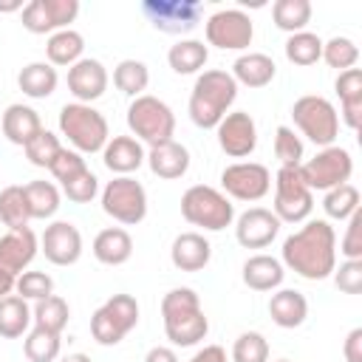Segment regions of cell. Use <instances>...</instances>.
<instances>
[{
  "mask_svg": "<svg viewBox=\"0 0 362 362\" xmlns=\"http://www.w3.org/2000/svg\"><path fill=\"white\" fill-rule=\"evenodd\" d=\"M334 283L342 294H359L362 291V260H342L339 269H334Z\"/></svg>",
  "mask_w": 362,
  "mask_h": 362,
  "instance_id": "f907efd6",
  "label": "cell"
},
{
  "mask_svg": "<svg viewBox=\"0 0 362 362\" xmlns=\"http://www.w3.org/2000/svg\"><path fill=\"white\" fill-rule=\"evenodd\" d=\"M14 283H17V277L8 274L6 269H0V300L8 297V294H14Z\"/></svg>",
  "mask_w": 362,
  "mask_h": 362,
  "instance_id": "11a10c76",
  "label": "cell"
},
{
  "mask_svg": "<svg viewBox=\"0 0 362 362\" xmlns=\"http://www.w3.org/2000/svg\"><path fill=\"white\" fill-rule=\"evenodd\" d=\"M283 269H291L303 280H325L337 269V232L325 218L305 221L283 240Z\"/></svg>",
  "mask_w": 362,
  "mask_h": 362,
  "instance_id": "6da1fadb",
  "label": "cell"
},
{
  "mask_svg": "<svg viewBox=\"0 0 362 362\" xmlns=\"http://www.w3.org/2000/svg\"><path fill=\"white\" fill-rule=\"evenodd\" d=\"M189 362H226V351L221 345H204L192 354Z\"/></svg>",
  "mask_w": 362,
  "mask_h": 362,
  "instance_id": "f5cc1de1",
  "label": "cell"
},
{
  "mask_svg": "<svg viewBox=\"0 0 362 362\" xmlns=\"http://www.w3.org/2000/svg\"><path fill=\"white\" fill-rule=\"evenodd\" d=\"M107 82H110L107 68L99 59L82 57L79 62H74L68 68V90H71L74 102H82V105L96 102L99 96H105Z\"/></svg>",
  "mask_w": 362,
  "mask_h": 362,
  "instance_id": "d6986e66",
  "label": "cell"
},
{
  "mask_svg": "<svg viewBox=\"0 0 362 362\" xmlns=\"http://www.w3.org/2000/svg\"><path fill=\"white\" fill-rule=\"evenodd\" d=\"M14 291H17L23 300L37 303V300H45V297L54 294V280H51V274H45V272H23V274H17Z\"/></svg>",
  "mask_w": 362,
  "mask_h": 362,
  "instance_id": "bcb514c9",
  "label": "cell"
},
{
  "mask_svg": "<svg viewBox=\"0 0 362 362\" xmlns=\"http://www.w3.org/2000/svg\"><path fill=\"white\" fill-rule=\"evenodd\" d=\"M133 255V238L122 226H107L93 238V257L102 266H122Z\"/></svg>",
  "mask_w": 362,
  "mask_h": 362,
  "instance_id": "f1b7e54d",
  "label": "cell"
},
{
  "mask_svg": "<svg viewBox=\"0 0 362 362\" xmlns=\"http://www.w3.org/2000/svg\"><path fill=\"white\" fill-rule=\"evenodd\" d=\"M181 215L189 226H201L206 232H221L235 223V204L209 184H192L181 195Z\"/></svg>",
  "mask_w": 362,
  "mask_h": 362,
  "instance_id": "8992f818",
  "label": "cell"
},
{
  "mask_svg": "<svg viewBox=\"0 0 362 362\" xmlns=\"http://www.w3.org/2000/svg\"><path fill=\"white\" fill-rule=\"evenodd\" d=\"M68 317H71V308L59 294L37 300L34 308H31V325L34 328H45L51 334H62L65 325H68Z\"/></svg>",
  "mask_w": 362,
  "mask_h": 362,
  "instance_id": "e575fe53",
  "label": "cell"
},
{
  "mask_svg": "<svg viewBox=\"0 0 362 362\" xmlns=\"http://www.w3.org/2000/svg\"><path fill=\"white\" fill-rule=\"evenodd\" d=\"M25 158L34 164V167H42V170H48L51 164H54V158L59 156V150H62V141H59V136L57 133H51V130H40L25 147Z\"/></svg>",
  "mask_w": 362,
  "mask_h": 362,
  "instance_id": "7bdbcfd3",
  "label": "cell"
},
{
  "mask_svg": "<svg viewBox=\"0 0 362 362\" xmlns=\"http://www.w3.org/2000/svg\"><path fill=\"white\" fill-rule=\"evenodd\" d=\"M274 362H288V359H274Z\"/></svg>",
  "mask_w": 362,
  "mask_h": 362,
  "instance_id": "680465c9",
  "label": "cell"
},
{
  "mask_svg": "<svg viewBox=\"0 0 362 362\" xmlns=\"http://www.w3.org/2000/svg\"><path fill=\"white\" fill-rule=\"evenodd\" d=\"M127 127L136 141L156 147L175 136V113L164 99L141 93L127 105Z\"/></svg>",
  "mask_w": 362,
  "mask_h": 362,
  "instance_id": "5b68a950",
  "label": "cell"
},
{
  "mask_svg": "<svg viewBox=\"0 0 362 362\" xmlns=\"http://www.w3.org/2000/svg\"><path fill=\"white\" fill-rule=\"evenodd\" d=\"M280 221L266 206H249L235 218V238L243 249H266L280 235Z\"/></svg>",
  "mask_w": 362,
  "mask_h": 362,
  "instance_id": "ac0fdd59",
  "label": "cell"
},
{
  "mask_svg": "<svg viewBox=\"0 0 362 362\" xmlns=\"http://www.w3.org/2000/svg\"><path fill=\"white\" fill-rule=\"evenodd\" d=\"M40 252L54 266H74L82 257V232L71 221H54L40 238Z\"/></svg>",
  "mask_w": 362,
  "mask_h": 362,
  "instance_id": "e0dca14e",
  "label": "cell"
},
{
  "mask_svg": "<svg viewBox=\"0 0 362 362\" xmlns=\"http://www.w3.org/2000/svg\"><path fill=\"white\" fill-rule=\"evenodd\" d=\"M303 153H305L303 139L291 127L280 124L274 130V156H277L280 167H300L303 164Z\"/></svg>",
  "mask_w": 362,
  "mask_h": 362,
  "instance_id": "ee69618b",
  "label": "cell"
},
{
  "mask_svg": "<svg viewBox=\"0 0 362 362\" xmlns=\"http://www.w3.org/2000/svg\"><path fill=\"white\" fill-rule=\"evenodd\" d=\"M144 161H147V167H150L153 175H158L164 181H175L181 175H187V170H189V150L181 141L170 139L164 144L150 147Z\"/></svg>",
  "mask_w": 362,
  "mask_h": 362,
  "instance_id": "603a6c76",
  "label": "cell"
},
{
  "mask_svg": "<svg viewBox=\"0 0 362 362\" xmlns=\"http://www.w3.org/2000/svg\"><path fill=\"white\" fill-rule=\"evenodd\" d=\"M136 325H139V303L133 294L107 297L90 317V334L105 348L119 345Z\"/></svg>",
  "mask_w": 362,
  "mask_h": 362,
  "instance_id": "9c48e42d",
  "label": "cell"
},
{
  "mask_svg": "<svg viewBox=\"0 0 362 362\" xmlns=\"http://www.w3.org/2000/svg\"><path fill=\"white\" fill-rule=\"evenodd\" d=\"M102 212L122 226H136L147 218V189L133 175H113L102 192Z\"/></svg>",
  "mask_w": 362,
  "mask_h": 362,
  "instance_id": "ba28073f",
  "label": "cell"
},
{
  "mask_svg": "<svg viewBox=\"0 0 362 362\" xmlns=\"http://www.w3.org/2000/svg\"><path fill=\"white\" fill-rule=\"evenodd\" d=\"M25 3L23 0H0V14H11V11H23Z\"/></svg>",
  "mask_w": 362,
  "mask_h": 362,
  "instance_id": "9f6ffc18",
  "label": "cell"
},
{
  "mask_svg": "<svg viewBox=\"0 0 362 362\" xmlns=\"http://www.w3.org/2000/svg\"><path fill=\"white\" fill-rule=\"evenodd\" d=\"M215 136H218V147L229 156V158H246L255 153L257 147V124L255 119L246 113V110H232L226 113L218 127H215Z\"/></svg>",
  "mask_w": 362,
  "mask_h": 362,
  "instance_id": "2e32d148",
  "label": "cell"
},
{
  "mask_svg": "<svg viewBox=\"0 0 362 362\" xmlns=\"http://www.w3.org/2000/svg\"><path fill=\"white\" fill-rule=\"evenodd\" d=\"M147 153L144 144L136 141L133 136H110L105 150H102V161L113 175H130L144 164Z\"/></svg>",
  "mask_w": 362,
  "mask_h": 362,
  "instance_id": "7402d4cb",
  "label": "cell"
},
{
  "mask_svg": "<svg viewBox=\"0 0 362 362\" xmlns=\"http://www.w3.org/2000/svg\"><path fill=\"white\" fill-rule=\"evenodd\" d=\"M144 362H178V354L170 345H153L144 354Z\"/></svg>",
  "mask_w": 362,
  "mask_h": 362,
  "instance_id": "db71d44e",
  "label": "cell"
},
{
  "mask_svg": "<svg viewBox=\"0 0 362 362\" xmlns=\"http://www.w3.org/2000/svg\"><path fill=\"white\" fill-rule=\"evenodd\" d=\"M272 189V173L260 161H235L221 170V192L232 201H260Z\"/></svg>",
  "mask_w": 362,
  "mask_h": 362,
  "instance_id": "5bb4252c",
  "label": "cell"
},
{
  "mask_svg": "<svg viewBox=\"0 0 362 362\" xmlns=\"http://www.w3.org/2000/svg\"><path fill=\"white\" fill-rule=\"evenodd\" d=\"M0 130L3 136L17 144V147H25L40 130H42V122H40V113L31 107V105H23V102H14L3 110L0 116Z\"/></svg>",
  "mask_w": 362,
  "mask_h": 362,
  "instance_id": "cb8c5ba5",
  "label": "cell"
},
{
  "mask_svg": "<svg viewBox=\"0 0 362 362\" xmlns=\"http://www.w3.org/2000/svg\"><path fill=\"white\" fill-rule=\"evenodd\" d=\"M283 51H286V59L291 65L308 68V65L320 62V57H322V40L314 31H297V34H288Z\"/></svg>",
  "mask_w": 362,
  "mask_h": 362,
  "instance_id": "74e56055",
  "label": "cell"
},
{
  "mask_svg": "<svg viewBox=\"0 0 362 362\" xmlns=\"http://www.w3.org/2000/svg\"><path fill=\"white\" fill-rule=\"evenodd\" d=\"M342 356L345 362H362V328H351L345 342H342Z\"/></svg>",
  "mask_w": 362,
  "mask_h": 362,
  "instance_id": "816d5d0a",
  "label": "cell"
},
{
  "mask_svg": "<svg viewBox=\"0 0 362 362\" xmlns=\"http://www.w3.org/2000/svg\"><path fill=\"white\" fill-rule=\"evenodd\" d=\"M232 79L238 82V85H246V88H266L272 79H274V74H277V65H274V59L269 57V54H263V51H246V54H240L235 62H232Z\"/></svg>",
  "mask_w": 362,
  "mask_h": 362,
  "instance_id": "83f0119b",
  "label": "cell"
},
{
  "mask_svg": "<svg viewBox=\"0 0 362 362\" xmlns=\"http://www.w3.org/2000/svg\"><path fill=\"white\" fill-rule=\"evenodd\" d=\"M359 201H362L359 189L348 181V184H339L322 195V209L331 221H348L354 212H359Z\"/></svg>",
  "mask_w": 362,
  "mask_h": 362,
  "instance_id": "ab89813d",
  "label": "cell"
},
{
  "mask_svg": "<svg viewBox=\"0 0 362 362\" xmlns=\"http://www.w3.org/2000/svg\"><path fill=\"white\" fill-rule=\"evenodd\" d=\"M291 119L294 127L317 147H331L337 144L339 136V116L331 99L317 96V93H305L291 105Z\"/></svg>",
  "mask_w": 362,
  "mask_h": 362,
  "instance_id": "52a82bcc",
  "label": "cell"
},
{
  "mask_svg": "<svg viewBox=\"0 0 362 362\" xmlns=\"http://www.w3.org/2000/svg\"><path fill=\"white\" fill-rule=\"evenodd\" d=\"M240 277H243V286L252 288V291H277L283 286L286 269L277 257L260 252V255L246 257V263L240 269Z\"/></svg>",
  "mask_w": 362,
  "mask_h": 362,
  "instance_id": "d4e9b609",
  "label": "cell"
},
{
  "mask_svg": "<svg viewBox=\"0 0 362 362\" xmlns=\"http://www.w3.org/2000/svg\"><path fill=\"white\" fill-rule=\"evenodd\" d=\"M206 45L221 51H246L255 40V23L243 8H218L204 23Z\"/></svg>",
  "mask_w": 362,
  "mask_h": 362,
  "instance_id": "4fadbf2b",
  "label": "cell"
},
{
  "mask_svg": "<svg viewBox=\"0 0 362 362\" xmlns=\"http://www.w3.org/2000/svg\"><path fill=\"white\" fill-rule=\"evenodd\" d=\"M320 59H325L328 68H337L342 74V71H348L359 62V48L351 37H331V40L322 42V57Z\"/></svg>",
  "mask_w": 362,
  "mask_h": 362,
  "instance_id": "b9f144b4",
  "label": "cell"
},
{
  "mask_svg": "<svg viewBox=\"0 0 362 362\" xmlns=\"http://www.w3.org/2000/svg\"><path fill=\"white\" fill-rule=\"evenodd\" d=\"M141 14L156 31L184 37L198 28L204 6L198 0H141Z\"/></svg>",
  "mask_w": 362,
  "mask_h": 362,
  "instance_id": "7c38bea8",
  "label": "cell"
},
{
  "mask_svg": "<svg viewBox=\"0 0 362 362\" xmlns=\"http://www.w3.org/2000/svg\"><path fill=\"white\" fill-rule=\"evenodd\" d=\"M269 317L277 328H300L308 317V300L297 288H277L269 297Z\"/></svg>",
  "mask_w": 362,
  "mask_h": 362,
  "instance_id": "4316f807",
  "label": "cell"
},
{
  "mask_svg": "<svg viewBox=\"0 0 362 362\" xmlns=\"http://www.w3.org/2000/svg\"><path fill=\"white\" fill-rule=\"evenodd\" d=\"M82 170H88V164H85L82 153L68 150V147H62V150H59V156L54 158V164L48 167V173H51V175H54L59 184L71 181V178H74V175H79Z\"/></svg>",
  "mask_w": 362,
  "mask_h": 362,
  "instance_id": "c3c4849f",
  "label": "cell"
},
{
  "mask_svg": "<svg viewBox=\"0 0 362 362\" xmlns=\"http://www.w3.org/2000/svg\"><path fill=\"white\" fill-rule=\"evenodd\" d=\"M31 328V305L20 294H8L0 300V337L17 339Z\"/></svg>",
  "mask_w": 362,
  "mask_h": 362,
  "instance_id": "d6a6232c",
  "label": "cell"
},
{
  "mask_svg": "<svg viewBox=\"0 0 362 362\" xmlns=\"http://www.w3.org/2000/svg\"><path fill=\"white\" fill-rule=\"evenodd\" d=\"M23 189H25V201H28V209H31V221H45V218L57 215L59 201H62V192H59L57 184H51V181H28Z\"/></svg>",
  "mask_w": 362,
  "mask_h": 362,
  "instance_id": "836d02e7",
  "label": "cell"
},
{
  "mask_svg": "<svg viewBox=\"0 0 362 362\" xmlns=\"http://www.w3.org/2000/svg\"><path fill=\"white\" fill-rule=\"evenodd\" d=\"M351 173H354V158L345 147L339 144H331V147H320L314 153V158L303 161L300 164V175L305 181V187L314 192H328L339 184H348L351 181Z\"/></svg>",
  "mask_w": 362,
  "mask_h": 362,
  "instance_id": "8fae6325",
  "label": "cell"
},
{
  "mask_svg": "<svg viewBox=\"0 0 362 362\" xmlns=\"http://www.w3.org/2000/svg\"><path fill=\"white\" fill-rule=\"evenodd\" d=\"M59 348H62L59 334H51L45 328H31L23 339V354L28 362H54L59 359Z\"/></svg>",
  "mask_w": 362,
  "mask_h": 362,
  "instance_id": "60d3db41",
  "label": "cell"
},
{
  "mask_svg": "<svg viewBox=\"0 0 362 362\" xmlns=\"http://www.w3.org/2000/svg\"><path fill=\"white\" fill-rule=\"evenodd\" d=\"M40 252V238L34 235L31 226L25 229H8L3 238H0V269H6L8 274H23L31 260L37 257Z\"/></svg>",
  "mask_w": 362,
  "mask_h": 362,
  "instance_id": "ffe728a7",
  "label": "cell"
},
{
  "mask_svg": "<svg viewBox=\"0 0 362 362\" xmlns=\"http://www.w3.org/2000/svg\"><path fill=\"white\" fill-rule=\"evenodd\" d=\"M59 133L68 139L71 150L76 153H102L107 139H110V127L107 119L93 107V105H82V102H68L59 110Z\"/></svg>",
  "mask_w": 362,
  "mask_h": 362,
  "instance_id": "277c9868",
  "label": "cell"
},
{
  "mask_svg": "<svg viewBox=\"0 0 362 362\" xmlns=\"http://www.w3.org/2000/svg\"><path fill=\"white\" fill-rule=\"evenodd\" d=\"M79 14V0H28L20 11L23 28L28 34H57L62 28H71V23Z\"/></svg>",
  "mask_w": 362,
  "mask_h": 362,
  "instance_id": "9a60e30c",
  "label": "cell"
},
{
  "mask_svg": "<svg viewBox=\"0 0 362 362\" xmlns=\"http://www.w3.org/2000/svg\"><path fill=\"white\" fill-rule=\"evenodd\" d=\"M337 88V96H339V119L351 127V130H359L362 124V71L359 68H348L337 76L334 82Z\"/></svg>",
  "mask_w": 362,
  "mask_h": 362,
  "instance_id": "484cf974",
  "label": "cell"
},
{
  "mask_svg": "<svg viewBox=\"0 0 362 362\" xmlns=\"http://www.w3.org/2000/svg\"><path fill=\"white\" fill-rule=\"evenodd\" d=\"M232 362H269V342L260 331H243L232 342Z\"/></svg>",
  "mask_w": 362,
  "mask_h": 362,
  "instance_id": "f6af8a7d",
  "label": "cell"
},
{
  "mask_svg": "<svg viewBox=\"0 0 362 362\" xmlns=\"http://www.w3.org/2000/svg\"><path fill=\"white\" fill-rule=\"evenodd\" d=\"M170 260L178 272H201L212 260V243L201 232H181L170 246Z\"/></svg>",
  "mask_w": 362,
  "mask_h": 362,
  "instance_id": "44dd1931",
  "label": "cell"
},
{
  "mask_svg": "<svg viewBox=\"0 0 362 362\" xmlns=\"http://www.w3.org/2000/svg\"><path fill=\"white\" fill-rule=\"evenodd\" d=\"M0 223L8 229H25L31 223V209L25 201V189L20 184H11L0 189Z\"/></svg>",
  "mask_w": 362,
  "mask_h": 362,
  "instance_id": "d590c367",
  "label": "cell"
},
{
  "mask_svg": "<svg viewBox=\"0 0 362 362\" xmlns=\"http://www.w3.org/2000/svg\"><path fill=\"white\" fill-rule=\"evenodd\" d=\"M161 322L170 345L192 348L209 334V320L201 308V297L189 286L170 288L161 297Z\"/></svg>",
  "mask_w": 362,
  "mask_h": 362,
  "instance_id": "7a4b0ae2",
  "label": "cell"
},
{
  "mask_svg": "<svg viewBox=\"0 0 362 362\" xmlns=\"http://www.w3.org/2000/svg\"><path fill=\"white\" fill-rule=\"evenodd\" d=\"M339 252L345 260H362V212H354L345 226V238L339 240Z\"/></svg>",
  "mask_w": 362,
  "mask_h": 362,
  "instance_id": "681fc988",
  "label": "cell"
},
{
  "mask_svg": "<svg viewBox=\"0 0 362 362\" xmlns=\"http://www.w3.org/2000/svg\"><path fill=\"white\" fill-rule=\"evenodd\" d=\"M238 99V82L223 68H206L195 76V85L189 90V119L201 130H215L218 122L229 113V107Z\"/></svg>",
  "mask_w": 362,
  "mask_h": 362,
  "instance_id": "3957f363",
  "label": "cell"
},
{
  "mask_svg": "<svg viewBox=\"0 0 362 362\" xmlns=\"http://www.w3.org/2000/svg\"><path fill=\"white\" fill-rule=\"evenodd\" d=\"M82 51H85V37L74 28H62L51 34L45 42V57H48V65L54 68H71L74 62L82 59Z\"/></svg>",
  "mask_w": 362,
  "mask_h": 362,
  "instance_id": "1f68e13d",
  "label": "cell"
},
{
  "mask_svg": "<svg viewBox=\"0 0 362 362\" xmlns=\"http://www.w3.org/2000/svg\"><path fill=\"white\" fill-rule=\"evenodd\" d=\"M59 362H93L88 354H82V351H76V354H65Z\"/></svg>",
  "mask_w": 362,
  "mask_h": 362,
  "instance_id": "6f0895ef",
  "label": "cell"
},
{
  "mask_svg": "<svg viewBox=\"0 0 362 362\" xmlns=\"http://www.w3.org/2000/svg\"><path fill=\"white\" fill-rule=\"evenodd\" d=\"M272 20L286 34L305 31V25L311 23V3L308 0H277L272 6Z\"/></svg>",
  "mask_w": 362,
  "mask_h": 362,
  "instance_id": "8d00e7d4",
  "label": "cell"
},
{
  "mask_svg": "<svg viewBox=\"0 0 362 362\" xmlns=\"http://www.w3.org/2000/svg\"><path fill=\"white\" fill-rule=\"evenodd\" d=\"M113 85H116L124 96L136 99V96H141V93L147 90V85H150V71H147V65H144L141 59H122V62L113 68Z\"/></svg>",
  "mask_w": 362,
  "mask_h": 362,
  "instance_id": "f35d334b",
  "label": "cell"
},
{
  "mask_svg": "<svg viewBox=\"0 0 362 362\" xmlns=\"http://www.w3.org/2000/svg\"><path fill=\"white\" fill-rule=\"evenodd\" d=\"M17 85L28 99H48L59 85V74L48 62H28L20 68Z\"/></svg>",
  "mask_w": 362,
  "mask_h": 362,
  "instance_id": "4dcf8cb0",
  "label": "cell"
},
{
  "mask_svg": "<svg viewBox=\"0 0 362 362\" xmlns=\"http://www.w3.org/2000/svg\"><path fill=\"white\" fill-rule=\"evenodd\" d=\"M314 209V192L305 187L300 167H280L274 175V204L272 212L280 223H303Z\"/></svg>",
  "mask_w": 362,
  "mask_h": 362,
  "instance_id": "30bf717a",
  "label": "cell"
},
{
  "mask_svg": "<svg viewBox=\"0 0 362 362\" xmlns=\"http://www.w3.org/2000/svg\"><path fill=\"white\" fill-rule=\"evenodd\" d=\"M209 59V45L192 37L178 40L175 45H170L167 51V62L178 76H189V74H201L204 65Z\"/></svg>",
  "mask_w": 362,
  "mask_h": 362,
  "instance_id": "f546056e",
  "label": "cell"
},
{
  "mask_svg": "<svg viewBox=\"0 0 362 362\" xmlns=\"http://www.w3.org/2000/svg\"><path fill=\"white\" fill-rule=\"evenodd\" d=\"M59 187H62V195L68 201H74V204H90L99 195V178L90 173V167L82 170L79 175H74L71 181L59 184Z\"/></svg>",
  "mask_w": 362,
  "mask_h": 362,
  "instance_id": "7dc6e473",
  "label": "cell"
}]
</instances>
